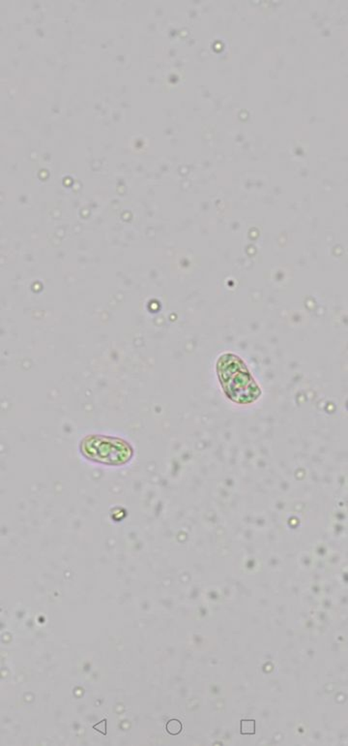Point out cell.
<instances>
[{"mask_svg":"<svg viewBox=\"0 0 348 746\" xmlns=\"http://www.w3.org/2000/svg\"><path fill=\"white\" fill-rule=\"evenodd\" d=\"M218 375L227 397L239 404L257 401L260 389L244 361L234 354H225L217 364Z\"/></svg>","mask_w":348,"mask_h":746,"instance_id":"cell-1","label":"cell"},{"mask_svg":"<svg viewBox=\"0 0 348 746\" xmlns=\"http://www.w3.org/2000/svg\"><path fill=\"white\" fill-rule=\"evenodd\" d=\"M84 457L107 465H123L130 461L134 450L129 443L120 438L91 435L81 442Z\"/></svg>","mask_w":348,"mask_h":746,"instance_id":"cell-2","label":"cell"},{"mask_svg":"<svg viewBox=\"0 0 348 746\" xmlns=\"http://www.w3.org/2000/svg\"><path fill=\"white\" fill-rule=\"evenodd\" d=\"M166 731H168V734L176 735L180 734L183 727L182 724H181V722L179 721V720L173 719L170 720V721L168 722V724H166Z\"/></svg>","mask_w":348,"mask_h":746,"instance_id":"cell-3","label":"cell"},{"mask_svg":"<svg viewBox=\"0 0 348 746\" xmlns=\"http://www.w3.org/2000/svg\"><path fill=\"white\" fill-rule=\"evenodd\" d=\"M255 733V720H242L241 721V734L242 735H253Z\"/></svg>","mask_w":348,"mask_h":746,"instance_id":"cell-4","label":"cell"}]
</instances>
